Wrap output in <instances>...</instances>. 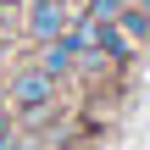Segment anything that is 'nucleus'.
I'll return each mask as SVG.
<instances>
[{"instance_id":"nucleus-5","label":"nucleus","mask_w":150,"mask_h":150,"mask_svg":"<svg viewBox=\"0 0 150 150\" xmlns=\"http://www.w3.org/2000/svg\"><path fill=\"white\" fill-rule=\"evenodd\" d=\"M11 128H17V111H11V106H0V150L11 145Z\"/></svg>"},{"instance_id":"nucleus-3","label":"nucleus","mask_w":150,"mask_h":150,"mask_svg":"<svg viewBox=\"0 0 150 150\" xmlns=\"http://www.w3.org/2000/svg\"><path fill=\"white\" fill-rule=\"evenodd\" d=\"M117 28H122L134 45H150V11H145V6L122 0V11H117Z\"/></svg>"},{"instance_id":"nucleus-1","label":"nucleus","mask_w":150,"mask_h":150,"mask_svg":"<svg viewBox=\"0 0 150 150\" xmlns=\"http://www.w3.org/2000/svg\"><path fill=\"white\" fill-rule=\"evenodd\" d=\"M56 89H61V78H50L45 67H22V72L11 78V100H6V106L33 117V111H45V106L56 100Z\"/></svg>"},{"instance_id":"nucleus-4","label":"nucleus","mask_w":150,"mask_h":150,"mask_svg":"<svg viewBox=\"0 0 150 150\" xmlns=\"http://www.w3.org/2000/svg\"><path fill=\"white\" fill-rule=\"evenodd\" d=\"M117 11H122V0H89V6H83V17H78V22H111V17H117Z\"/></svg>"},{"instance_id":"nucleus-6","label":"nucleus","mask_w":150,"mask_h":150,"mask_svg":"<svg viewBox=\"0 0 150 150\" xmlns=\"http://www.w3.org/2000/svg\"><path fill=\"white\" fill-rule=\"evenodd\" d=\"M0 6H22V0H0Z\"/></svg>"},{"instance_id":"nucleus-2","label":"nucleus","mask_w":150,"mask_h":150,"mask_svg":"<svg viewBox=\"0 0 150 150\" xmlns=\"http://www.w3.org/2000/svg\"><path fill=\"white\" fill-rule=\"evenodd\" d=\"M67 28H72V17H67V0H28L22 33H28L33 45H50V39H61Z\"/></svg>"},{"instance_id":"nucleus-7","label":"nucleus","mask_w":150,"mask_h":150,"mask_svg":"<svg viewBox=\"0 0 150 150\" xmlns=\"http://www.w3.org/2000/svg\"><path fill=\"white\" fill-rule=\"evenodd\" d=\"M134 6H145V11H150V0H134Z\"/></svg>"}]
</instances>
